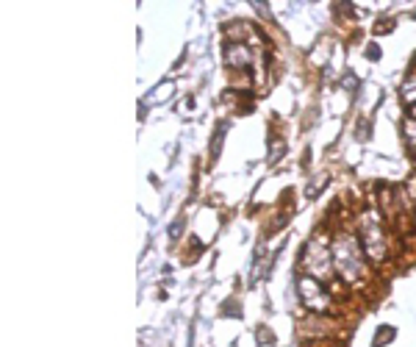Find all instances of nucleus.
Masks as SVG:
<instances>
[{"instance_id":"nucleus-1","label":"nucleus","mask_w":416,"mask_h":347,"mask_svg":"<svg viewBox=\"0 0 416 347\" xmlns=\"http://www.w3.org/2000/svg\"><path fill=\"white\" fill-rule=\"evenodd\" d=\"M333 267L350 283L364 275V250L358 247L355 236L341 233L339 239L333 242Z\"/></svg>"},{"instance_id":"nucleus-2","label":"nucleus","mask_w":416,"mask_h":347,"mask_svg":"<svg viewBox=\"0 0 416 347\" xmlns=\"http://www.w3.org/2000/svg\"><path fill=\"white\" fill-rule=\"evenodd\" d=\"M361 245H364V253H367L372 261H383V259H386L388 239H386V233H383V223H380L375 208H367V211L361 214Z\"/></svg>"},{"instance_id":"nucleus-3","label":"nucleus","mask_w":416,"mask_h":347,"mask_svg":"<svg viewBox=\"0 0 416 347\" xmlns=\"http://www.w3.org/2000/svg\"><path fill=\"white\" fill-rule=\"evenodd\" d=\"M303 267L316 281L319 278L322 281L331 278V272H333V250H328L322 239H311L303 250Z\"/></svg>"},{"instance_id":"nucleus-4","label":"nucleus","mask_w":416,"mask_h":347,"mask_svg":"<svg viewBox=\"0 0 416 347\" xmlns=\"http://www.w3.org/2000/svg\"><path fill=\"white\" fill-rule=\"evenodd\" d=\"M297 292H300V300H303L305 309H311V311L331 309V295L325 292L322 281H316V278H311V275H300V278H297Z\"/></svg>"},{"instance_id":"nucleus-5","label":"nucleus","mask_w":416,"mask_h":347,"mask_svg":"<svg viewBox=\"0 0 416 347\" xmlns=\"http://www.w3.org/2000/svg\"><path fill=\"white\" fill-rule=\"evenodd\" d=\"M225 64L233 70H250L256 67V53L244 42H227L225 45Z\"/></svg>"},{"instance_id":"nucleus-6","label":"nucleus","mask_w":416,"mask_h":347,"mask_svg":"<svg viewBox=\"0 0 416 347\" xmlns=\"http://www.w3.org/2000/svg\"><path fill=\"white\" fill-rule=\"evenodd\" d=\"M172 89H175V83H172V81H161V83H158V86L153 89V92L148 95V98H145V100H148L150 106H158V103H164V100H167V98L172 95Z\"/></svg>"},{"instance_id":"nucleus-7","label":"nucleus","mask_w":416,"mask_h":347,"mask_svg":"<svg viewBox=\"0 0 416 347\" xmlns=\"http://www.w3.org/2000/svg\"><path fill=\"white\" fill-rule=\"evenodd\" d=\"M227 128H230V122H220L217 125V131H214V139H211V158H217V155L222 153V142H225V134H227Z\"/></svg>"},{"instance_id":"nucleus-8","label":"nucleus","mask_w":416,"mask_h":347,"mask_svg":"<svg viewBox=\"0 0 416 347\" xmlns=\"http://www.w3.org/2000/svg\"><path fill=\"white\" fill-rule=\"evenodd\" d=\"M400 95H403V100L414 109L416 106V76H411L405 83H403V86H400Z\"/></svg>"},{"instance_id":"nucleus-9","label":"nucleus","mask_w":416,"mask_h":347,"mask_svg":"<svg viewBox=\"0 0 416 347\" xmlns=\"http://www.w3.org/2000/svg\"><path fill=\"white\" fill-rule=\"evenodd\" d=\"M394 334H397L394 328H388V325H380L378 334H375V339H372V345H375V347H383L386 342H391V339H394Z\"/></svg>"},{"instance_id":"nucleus-10","label":"nucleus","mask_w":416,"mask_h":347,"mask_svg":"<svg viewBox=\"0 0 416 347\" xmlns=\"http://www.w3.org/2000/svg\"><path fill=\"white\" fill-rule=\"evenodd\" d=\"M325 184H328V175H316V178H314V181H311V184H308V197H316V194L322 192V187H325Z\"/></svg>"},{"instance_id":"nucleus-11","label":"nucleus","mask_w":416,"mask_h":347,"mask_svg":"<svg viewBox=\"0 0 416 347\" xmlns=\"http://www.w3.org/2000/svg\"><path fill=\"white\" fill-rule=\"evenodd\" d=\"M405 136H408V145L416 151V119H405Z\"/></svg>"},{"instance_id":"nucleus-12","label":"nucleus","mask_w":416,"mask_h":347,"mask_svg":"<svg viewBox=\"0 0 416 347\" xmlns=\"http://www.w3.org/2000/svg\"><path fill=\"white\" fill-rule=\"evenodd\" d=\"M367 59H369V61H380V45L378 42H369V45H367Z\"/></svg>"},{"instance_id":"nucleus-13","label":"nucleus","mask_w":416,"mask_h":347,"mask_svg":"<svg viewBox=\"0 0 416 347\" xmlns=\"http://www.w3.org/2000/svg\"><path fill=\"white\" fill-rule=\"evenodd\" d=\"M341 86H347L350 92H355V89H358V78H355V73H347V78L341 81Z\"/></svg>"},{"instance_id":"nucleus-14","label":"nucleus","mask_w":416,"mask_h":347,"mask_svg":"<svg viewBox=\"0 0 416 347\" xmlns=\"http://www.w3.org/2000/svg\"><path fill=\"white\" fill-rule=\"evenodd\" d=\"M181 228H184V220L172 223V225H170V239H178V236H181Z\"/></svg>"},{"instance_id":"nucleus-15","label":"nucleus","mask_w":416,"mask_h":347,"mask_svg":"<svg viewBox=\"0 0 416 347\" xmlns=\"http://www.w3.org/2000/svg\"><path fill=\"white\" fill-rule=\"evenodd\" d=\"M253 8H256V11H258V14L264 17V20H269V17H272V14H269V6H266V3H253Z\"/></svg>"},{"instance_id":"nucleus-16","label":"nucleus","mask_w":416,"mask_h":347,"mask_svg":"<svg viewBox=\"0 0 416 347\" xmlns=\"http://www.w3.org/2000/svg\"><path fill=\"white\" fill-rule=\"evenodd\" d=\"M286 153V148H283V142H278V148H272V153H269V161H275V158H280V155Z\"/></svg>"},{"instance_id":"nucleus-17","label":"nucleus","mask_w":416,"mask_h":347,"mask_svg":"<svg viewBox=\"0 0 416 347\" xmlns=\"http://www.w3.org/2000/svg\"><path fill=\"white\" fill-rule=\"evenodd\" d=\"M386 28L391 31V28H394V23H391V20H380V23H378V28H375V34H383Z\"/></svg>"},{"instance_id":"nucleus-18","label":"nucleus","mask_w":416,"mask_h":347,"mask_svg":"<svg viewBox=\"0 0 416 347\" xmlns=\"http://www.w3.org/2000/svg\"><path fill=\"white\" fill-rule=\"evenodd\" d=\"M414 119H416V106H414Z\"/></svg>"}]
</instances>
